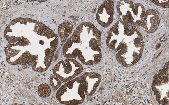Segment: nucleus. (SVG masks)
<instances>
[{
  "instance_id": "obj_7",
  "label": "nucleus",
  "mask_w": 169,
  "mask_h": 105,
  "mask_svg": "<svg viewBox=\"0 0 169 105\" xmlns=\"http://www.w3.org/2000/svg\"><path fill=\"white\" fill-rule=\"evenodd\" d=\"M133 2L129 1H120L117 4V10L122 21L130 22L129 17L134 8Z\"/></svg>"
},
{
  "instance_id": "obj_2",
  "label": "nucleus",
  "mask_w": 169,
  "mask_h": 105,
  "mask_svg": "<svg viewBox=\"0 0 169 105\" xmlns=\"http://www.w3.org/2000/svg\"><path fill=\"white\" fill-rule=\"evenodd\" d=\"M85 87L81 76L70 80L62 86L56 94L57 100L66 105H79L85 97Z\"/></svg>"
},
{
  "instance_id": "obj_5",
  "label": "nucleus",
  "mask_w": 169,
  "mask_h": 105,
  "mask_svg": "<svg viewBox=\"0 0 169 105\" xmlns=\"http://www.w3.org/2000/svg\"><path fill=\"white\" fill-rule=\"evenodd\" d=\"M81 76L84 85L85 94L90 96L93 94L101 81V75L96 72H87Z\"/></svg>"
},
{
  "instance_id": "obj_4",
  "label": "nucleus",
  "mask_w": 169,
  "mask_h": 105,
  "mask_svg": "<svg viewBox=\"0 0 169 105\" xmlns=\"http://www.w3.org/2000/svg\"><path fill=\"white\" fill-rule=\"evenodd\" d=\"M114 3L111 0L104 1L97 11L96 19L102 26L107 27L112 23L113 20Z\"/></svg>"
},
{
  "instance_id": "obj_10",
  "label": "nucleus",
  "mask_w": 169,
  "mask_h": 105,
  "mask_svg": "<svg viewBox=\"0 0 169 105\" xmlns=\"http://www.w3.org/2000/svg\"><path fill=\"white\" fill-rule=\"evenodd\" d=\"M51 90L49 85L43 83L39 85L38 89V94L41 97L46 98L50 94Z\"/></svg>"
},
{
  "instance_id": "obj_9",
  "label": "nucleus",
  "mask_w": 169,
  "mask_h": 105,
  "mask_svg": "<svg viewBox=\"0 0 169 105\" xmlns=\"http://www.w3.org/2000/svg\"><path fill=\"white\" fill-rule=\"evenodd\" d=\"M72 24L68 21L64 22L58 26V33L61 42H64L72 32L73 29Z\"/></svg>"
},
{
  "instance_id": "obj_3",
  "label": "nucleus",
  "mask_w": 169,
  "mask_h": 105,
  "mask_svg": "<svg viewBox=\"0 0 169 105\" xmlns=\"http://www.w3.org/2000/svg\"><path fill=\"white\" fill-rule=\"evenodd\" d=\"M83 66L75 59L67 58L55 65L53 74L60 80L67 82L74 78L83 71Z\"/></svg>"
},
{
  "instance_id": "obj_6",
  "label": "nucleus",
  "mask_w": 169,
  "mask_h": 105,
  "mask_svg": "<svg viewBox=\"0 0 169 105\" xmlns=\"http://www.w3.org/2000/svg\"><path fill=\"white\" fill-rule=\"evenodd\" d=\"M159 24V19L156 13L152 9L147 10L142 22L144 30L148 33L154 32Z\"/></svg>"
},
{
  "instance_id": "obj_11",
  "label": "nucleus",
  "mask_w": 169,
  "mask_h": 105,
  "mask_svg": "<svg viewBox=\"0 0 169 105\" xmlns=\"http://www.w3.org/2000/svg\"><path fill=\"white\" fill-rule=\"evenodd\" d=\"M50 81L51 85L54 90L58 89L61 85L60 80L55 76H51Z\"/></svg>"
},
{
  "instance_id": "obj_8",
  "label": "nucleus",
  "mask_w": 169,
  "mask_h": 105,
  "mask_svg": "<svg viewBox=\"0 0 169 105\" xmlns=\"http://www.w3.org/2000/svg\"><path fill=\"white\" fill-rule=\"evenodd\" d=\"M145 14L143 6L139 3H136L129 17L131 23L136 25L140 24L143 20Z\"/></svg>"
},
{
  "instance_id": "obj_1",
  "label": "nucleus",
  "mask_w": 169,
  "mask_h": 105,
  "mask_svg": "<svg viewBox=\"0 0 169 105\" xmlns=\"http://www.w3.org/2000/svg\"><path fill=\"white\" fill-rule=\"evenodd\" d=\"M101 33L92 24L83 22L78 25L64 44L63 54L67 58L78 59L83 64L91 65L101 60Z\"/></svg>"
},
{
  "instance_id": "obj_12",
  "label": "nucleus",
  "mask_w": 169,
  "mask_h": 105,
  "mask_svg": "<svg viewBox=\"0 0 169 105\" xmlns=\"http://www.w3.org/2000/svg\"><path fill=\"white\" fill-rule=\"evenodd\" d=\"M151 1L159 6L164 7L169 6V0H151Z\"/></svg>"
}]
</instances>
